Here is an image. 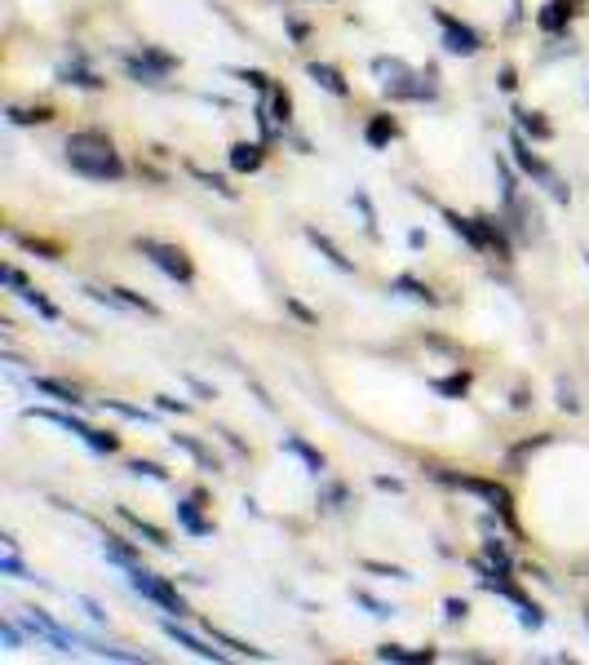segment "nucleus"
<instances>
[{"label":"nucleus","instance_id":"nucleus-1","mask_svg":"<svg viewBox=\"0 0 589 665\" xmlns=\"http://www.w3.org/2000/svg\"><path fill=\"white\" fill-rule=\"evenodd\" d=\"M67 165L89 182H120L124 178V160L116 151V142L98 129H80L67 138Z\"/></svg>","mask_w":589,"mask_h":665},{"label":"nucleus","instance_id":"nucleus-2","mask_svg":"<svg viewBox=\"0 0 589 665\" xmlns=\"http://www.w3.org/2000/svg\"><path fill=\"white\" fill-rule=\"evenodd\" d=\"M372 76L381 80V89H386L390 98H408V102H421V98H434V85L417 76L403 58H372Z\"/></svg>","mask_w":589,"mask_h":665},{"label":"nucleus","instance_id":"nucleus-3","mask_svg":"<svg viewBox=\"0 0 589 665\" xmlns=\"http://www.w3.org/2000/svg\"><path fill=\"white\" fill-rule=\"evenodd\" d=\"M510 156H514V165H519L532 182H541V187L550 191V196H554L558 204L572 200V191H567V187H563V178H558V173L532 151V142H527V133H523V129H514V133H510Z\"/></svg>","mask_w":589,"mask_h":665},{"label":"nucleus","instance_id":"nucleus-4","mask_svg":"<svg viewBox=\"0 0 589 665\" xmlns=\"http://www.w3.org/2000/svg\"><path fill=\"white\" fill-rule=\"evenodd\" d=\"M474 568H479V586L483 590H492V595H501L505 603H514V612H519V626H527V630H541L545 626V612L536 608V603L527 599L519 586H510V581H505V572H492L488 564H474Z\"/></svg>","mask_w":589,"mask_h":665},{"label":"nucleus","instance_id":"nucleus-5","mask_svg":"<svg viewBox=\"0 0 589 665\" xmlns=\"http://www.w3.org/2000/svg\"><path fill=\"white\" fill-rule=\"evenodd\" d=\"M138 253L155 266V271L169 275V280H178V284H191V280H195V266H191V258H186L178 244H164V240H151V235H142V240H138Z\"/></svg>","mask_w":589,"mask_h":665},{"label":"nucleus","instance_id":"nucleus-6","mask_svg":"<svg viewBox=\"0 0 589 665\" xmlns=\"http://www.w3.org/2000/svg\"><path fill=\"white\" fill-rule=\"evenodd\" d=\"M129 586L138 590L142 599H151V603H160L164 612H173V617H186V612H191V608H186V599L178 595V586H169V581L155 577V572H151V568H142V564H138V568H129Z\"/></svg>","mask_w":589,"mask_h":665},{"label":"nucleus","instance_id":"nucleus-7","mask_svg":"<svg viewBox=\"0 0 589 665\" xmlns=\"http://www.w3.org/2000/svg\"><path fill=\"white\" fill-rule=\"evenodd\" d=\"M439 484L483 497L488 506H496V515H501V519H510V510H514V506H510V493H505L501 484H492V479H474V475H452V470H439Z\"/></svg>","mask_w":589,"mask_h":665},{"label":"nucleus","instance_id":"nucleus-8","mask_svg":"<svg viewBox=\"0 0 589 665\" xmlns=\"http://www.w3.org/2000/svg\"><path fill=\"white\" fill-rule=\"evenodd\" d=\"M434 14V23L443 27V49H448V54H457V58H474L483 49V40H479V32H474V27H465L461 18H452L448 9H430Z\"/></svg>","mask_w":589,"mask_h":665},{"label":"nucleus","instance_id":"nucleus-9","mask_svg":"<svg viewBox=\"0 0 589 665\" xmlns=\"http://www.w3.org/2000/svg\"><path fill=\"white\" fill-rule=\"evenodd\" d=\"M18 621H23V626H27L31 634H36V639H45L54 652H71V648L80 643L76 634H67V630L58 626V621H49L40 608H18Z\"/></svg>","mask_w":589,"mask_h":665},{"label":"nucleus","instance_id":"nucleus-10","mask_svg":"<svg viewBox=\"0 0 589 665\" xmlns=\"http://www.w3.org/2000/svg\"><path fill=\"white\" fill-rule=\"evenodd\" d=\"M182 621V617H178ZM178 621H160V630L169 634L173 643H178V648H186V652H195V657L200 661H226V652H217V648H209V643L200 639V634L195 630H186V626H178Z\"/></svg>","mask_w":589,"mask_h":665},{"label":"nucleus","instance_id":"nucleus-11","mask_svg":"<svg viewBox=\"0 0 589 665\" xmlns=\"http://www.w3.org/2000/svg\"><path fill=\"white\" fill-rule=\"evenodd\" d=\"M266 165V142H235L231 147V169L235 173H257Z\"/></svg>","mask_w":589,"mask_h":665},{"label":"nucleus","instance_id":"nucleus-12","mask_svg":"<svg viewBox=\"0 0 589 665\" xmlns=\"http://www.w3.org/2000/svg\"><path fill=\"white\" fill-rule=\"evenodd\" d=\"M443 222H448L452 231L461 235L465 244H470V249H488V235H483V227H479V218H461V213H452V209H443Z\"/></svg>","mask_w":589,"mask_h":665},{"label":"nucleus","instance_id":"nucleus-13","mask_svg":"<svg viewBox=\"0 0 589 665\" xmlns=\"http://www.w3.org/2000/svg\"><path fill=\"white\" fill-rule=\"evenodd\" d=\"M572 14H576V5L572 0H550V5L541 9V14H536V27H541V32H563L567 23H572Z\"/></svg>","mask_w":589,"mask_h":665},{"label":"nucleus","instance_id":"nucleus-14","mask_svg":"<svg viewBox=\"0 0 589 665\" xmlns=\"http://www.w3.org/2000/svg\"><path fill=\"white\" fill-rule=\"evenodd\" d=\"M306 76L315 80L319 89H328L333 98H350V85H346V76H341L337 67H328V63H310V67H306Z\"/></svg>","mask_w":589,"mask_h":665},{"label":"nucleus","instance_id":"nucleus-15","mask_svg":"<svg viewBox=\"0 0 589 665\" xmlns=\"http://www.w3.org/2000/svg\"><path fill=\"white\" fill-rule=\"evenodd\" d=\"M514 129H523L532 142H550L554 138L550 120H545L541 111H527V107H514Z\"/></svg>","mask_w":589,"mask_h":665},{"label":"nucleus","instance_id":"nucleus-16","mask_svg":"<svg viewBox=\"0 0 589 665\" xmlns=\"http://www.w3.org/2000/svg\"><path fill=\"white\" fill-rule=\"evenodd\" d=\"M102 555H107V564H116V568H124V572L138 568V550H133L124 537H111V532L102 537Z\"/></svg>","mask_w":589,"mask_h":665},{"label":"nucleus","instance_id":"nucleus-17","mask_svg":"<svg viewBox=\"0 0 589 665\" xmlns=\"http://www.w3.org/2000/svg\"><path fill=\"white\" fill-rule=\"evenodd\" d=\"M58 85H71V89H102L107 80L93 76L85 63H67V67H58Z\"/></svg>","mask_w":589,"mask_h":665},{"label":"nucleus","instance_id":"nucleus-18","mask_svg":"<svg viewBox=\"0 0 589 665\" xmlns=\"http://www.w3.org/2000/svg\"><path fill=\"white\" fill-rule=\"evenodd\" d=\"M395 138H399V125H395V120H390V116H372V120H368V129H364V142H368L372 151L390 147V142H395Z\"/></svg>","mask_w":589,"mask_h":665},{"label":"nucleus","instance_id":"nucleus-19","mask_svg":"<svg viewBox=\"0 0 589 665\" xmlns=\"http://www.w3.org/2000/svg\"><path fill=\"white\" fill-rule=\"evenodd\" d=\"M31 386H36L40 395H54L58 404H71V408H80L85 399H80L76 386H67V382H58V377H31Z\"/></svg>","mask_w":589,"mask_h":665},{"label":"nucleus","instance_id":"nucleus-20","mask_svg":"<svg viewBox=\"0 0 589 665\" xmlns=\"http://www.w3.org/2000/svg\"><path fill=\"white\" fill-rule=\"evenodd\" d=\"M31 417H40V422H54V426H62V431H71L76 439H89V431H93L85 417H76V413H54V408H36Z\"/></svg>","mask_w":589,"mask_h":665},{"label":"nucleus","instance_id":"nucleus-21","mask_svg":"<svg viewBox=\"0 0 589 665\" xmlns=\"http://www.w3.org/2000/svg\"><path fill=\"white\" fill-rule=\"evenodd\" d=\"M306 240H310V244H315V249H319V253H324V258H328V262H333V266H337V271H346V275H350V271H355V262H350V258H346V253H341V249H337V244H333V235H324V231H315V227H310V231H306Z\"/></svg>","mask_w":589,"mask_h":665},{"label":"nucleus","instance_id":"nucleus-22","mask_svg":"<svg viewBox=\"0 0 589 665\" xmlns=\"http://www.w3.org/2000/svg\"><path fill=\"white\" fill-rule=\"evenodd\" d=\"M279 448H284V453H293V457H302L310 475H319V470H324V453H315V448H310L306 439H297V435H284V439H279Z\"/></svg>","mask_w":589,"mask_h":665},{"label":"nucleus","instance_id":"nucleus-23","mask_svg":"<svg viewBox=\"0 0 589 665\" xmlns=\"http://www.w3.org/2000/svg\"><path fill=\"white\" fill-rule=\"evenodd\" d=\"M178 524L191 532V537H209L213 524L200 515V501H178Z\"/></svg>","mask_w":589,"mask_h":665},{"label":"nucleus","instance_id":"nucleus-24","mask_svg":"<svg viewBox=\"0 0 589 665\" xmlns=\"http://www.w3.org/2000/svg\"><path fill=\"white\" fill-rule=\"evenodd\" d=\"M390 293H399V298H412V302H426V306H439V298L426 289L421 280H412V275H395L390 280Z\"/></svg>","mask_w":589,"mask_h":665},{"label":"nucleus","instance_id":"nucleus-25","mask_svg":"<svg viewBox=\"0 0 589 665\" xmlns=\"http://www.w3.org/2000/svg\"><path fill=\"white\" fill-rule=\"evenodd\" d=\"M120 519H124V524H129L133 532H142V537H147V541H151V546H160V550H169V537H164V528H155V524H151V519H142V515H133V510H129V506H120Z\"/></svg>","mask_w":589,"mask_h":665},{"label":"nucleus","instance_id":"nucleus-26","mask_svg":"<svg viewBox=\"0 0 589 665\" xmlns=\"http://www.w3.org/2000/svg\"><path fill=\"white\" fill-rule=\"evenodd\" d=\"M124 76L138 80V85H160L164 71H160V67H151L142 54H129V58H124Z\"/></svg>","mask_w":589,"mask_h":665},{"label":"nucleus","instance_id":"nucleus-27","mask_svg":"<svg viewBox=\"0 0 589 665\" xmlns=\"http://www.w3.org/2000/svg\"><path fill=\"white\" fill-rule=\"evenodd\" d=\"M377 661H399V665H417V661H434V652H412V648H403V643H381L377 648Z\"/></svg>","mask_w":589,"mask_h":665},{"label":"nucleus","instance_id":"nucleus-28","mask_svg":"<svg viewBox=\"0 0 589 665\" xmlns=\"http://www.w3.org/2000/svg\"><path fill=\"white\" fill-rule=\"evenodd\" d=\"M173 444H178L182 453H191L195 462H200V470H209V475H217V470H222V466H217V457L200 444V439H191V435H173Z\"/></svg>","mask_w":589,"mask_h":665},{"label":"nucleus","instance_id":"nucleus-29","mask_svg":"<svg viewBox=\"0 0 589 665\" xmlns=\"http://www.w3.org/2000/svg\"><path fill=\"white\" fill-rule=\"evenodd\" d=\"M5 116H9V125H49L54 107H9Z\"/></svg>","mask_w":589,"mask_h":665},{"label":"nucleus","instance_id":"nucleus-30","mask_svg":"<svg viewBox=\"0 0 589 665\" xmlns=\"http://www.w3.org/2000/svg\"><path fill=\"white\" fill-rule=\"evenodd\" d=\"M18 298H23V302L31 306V311H36V315H40V320H49V324H54V320H58V306H54V302H49V298H45V293H40V289H31V284H27V289H23V293H18Z\"/></svg>","mask_w":589,"mask_h":665},{"label":"nucleus","instance_id":"nucleus-31","mask_svg":"<svg viewBox=\"0 0 589 665\" xmlns=\"http://www.w3.org/2000/svg\"><path fill=\"white\" fill-rule=\"evenodd\" d=\"M209 634H213V643H226V648H231L235 657H253V661H266V652H262V648H253V643L235 639V634H226V630H209Z\"/></svg>","mask_w":589,"mask_h":665},{"label":"nucleus","instance_id":"nucleus-32","mask_svg":"<svg viewBox=\"0 0 589 665\" xmlns=\"http://www.w3.org/2000/svg\"><path fill=\"white\" fill-rule=\"evenodd\" d=\"M116 298L124 302V311H142V315H160V306H155L151 298H142V293L124 289V284H116Z\"/></svg>","mask_w":589,"mask_h":665},{"label":"nucleus","instance_id":"nucleus-33","mask_svg":"<svg viewBox=\"0 0 589 665\" xmlns=\"http://www.w3.org/2000/svg\"><path fill=\"white\" fill-rule=\"evenodd\" d=\"M0 572H5V577H14V581H36V577L27 572L23 559H18L14 546H5V555H0Z\"/></svg>","mask_w":589,"mask_h":665},{"label":"nucleus","instance_id":"nucleus-34","mask_svg":"<svg viewBox=\"0 0 589 665\" xmlns=\"http://www.w3.org/2000/svg\"><path fill=\"white\" fill-rule=\"evenodd\" d=\"M496 178H501V200H505V209H510V204L519 200V178H514V169L505 165V160H496Z\"/></svg>","mask_w":589,"mask_h":665},{"label":"nucleus","instance_id":"nucleus-35","mask_svg":"<svg viewBox=\"0 0 589 665\" xmlns=\"http://www.w3.org/2000/svg\"><path fill=\"white\" fill-rule=\"evenodd\" d=\"M231 76H235V80H248L257 94H271V89H275V80L266 76V71H257V67H231Z\"/></svg>","mask_w":589,"mask_h":665},{"label":"nucleus","instance_id":"nucleus-36","mask_svg":"<svg viewBox=\"0 0 589 665\" xmlns=\"http://www.w3.org/2000/svg\"><path fill=\"white\" fill-rule=\"evenodd\" d=\"M271 107H275V125L288 129V120H293V98H288V89H271Z\"/></svg>","mask_w":589,"mask_h":665},{"label":"nucleus","instance_id":"nucleus-37","mask_svg":"<svg viewBox=\"0 0 589 665\" xmlns=\"http://www.w3.org/2000/svg\"><path fill=\"white\" fill-rule=\"evenodd\" d=\"M191 178L195 182H204L209 191H217V196H226V200H235V187H226V178H217V173L209 169H200V165H191Z\"/></svg>","mask_w":589,"mask_h":665},{"label":"nucleus","instance_id":"nucleus-38","mask_svg":"<svg viewBox=\"0 0 589 665\" xmlns=\"http://www.w3.org/2000/svg\"><path fill=\"white\" fill-rule=\"evenodd\" d=\"M483 555H488V564H492V572H505V577H510V550L501 546V541H483Z\"/></svg>","mask_w":589,"mask_h":665},{"label":"nucleus","instance_id":"nucleus-39","mask_svg":"<svg viewBox=\"0 0 589 665\" xmlns=\"http://www.w3.org/2000/svg\"><path fill=\"white\" fill-rule=\"evenodd\" d=\"M85 444L93 448V453H120V435H116V431H98V426L89 431Z\"/></svg>","mask_w":589,"mask_h":665},{"label":"nucleus","instance_id":"nucleus-40","mask_svg":"<svg viewBox=\"0 0 589 665\" xmlns=\"http://www.w3.org/2000/svg\"><path fill=\"white\" fill-rule=\"evenodd\" d=\"M102 404L111 408V413H120V417H129V422H142V426H151L155 417L147 413V408H133V404H120V399H102Z\"/></svg>","mask_w":589,"mask_h":665},{"label":"nucleus","instance_id":"nucleus-41","mask_svg":"<svg viewBox=\"0 0 589 665\" xmlns=\"http://www.w3.org/2000/svg\"><path fill=\"white\" fill-rule=\"evenodd\" d=\"M434 391H439V395H452V399H461L465 391H470V377H465V373H457V377H439V382H434Z\"/></svg>","mask_w":589,"mask_h":665},{"label":"nucleus","instance_id":"nucleus-42","mask_svg":"<svg viewBox=\"0 0 589 665\" xmlns=\"http://www.w3.org/2000/svg\"><path fill=\"white\" fill-rule=\"evenodd\" d=\"M129 470H133V475H147V479H155V484H169V470H164L160 462H142V457H138V462H129Z\"/></svg>","mask_w":589,"mask_h":665},{"label":"nucleus","instance_id":"nucleus-43","mask_svg":"<svg viewBox=\"0 0 589 665\" xmlns=\"http://www.w3.org/2000/svg\"><path fill=\"white\" fill-rule=\"evenodd\" d=\"M142 58H147L151 67H160L164 76H169V71L178 67V58H173V54H164V49H151V45H142Z\"/></svg>","mask_w":589,"mask_h":665},{"label":"nucleus","instance_id":"nucleus-44","mask_svg":"<svg viewBox=\"0 0 589 665\" xmlns=\"http://www.w3.org/2000/svg\"><path fill=\"white\" fill-rule=\"evenodd\" d=\"M355 603H364L372 617H395V608H390V603H381V599H372L368 590H355Z\"/></svg>","mask_w":589,"mask_h":665},{"label":"nucleus","instance_id":"nucleus-45","mask_svg":"<svg viewBox=\"0 0 589 665\" xmlns=\"http://www.w3.org/2000/svg\"><path fill=\"white\" fill-rule=\"evenodd\" d=\"M355 204H359V213H364V227H368V235H377V213H372V200L364 196V191H355Z\"/></svg>","mask_w":589,"mask_h":665},{"label":"nucleus","instance_id":"nucleus-46","mask_svg":"<svg viewBox=\"0 0 589 665\" xmlns=\"http://www.w3.org/2000/svg\"><path fill=\"white\" fill-rule=\"evenodd\" d=\"M0 643H5L9 652H14V648H23V630H18L14 621H5V626H0Z\"/></svg>","mask_w":589,"mask_h":665},{"label":"nucleus","instance_id":"nucleus-47","mask_svg":"<svg viewBox=\"0 0 589 665\" xmlns=\"http://www.w3.org/2000/svg\"><path fill=\"white\" fill-rule=\"evenodd\" d=\"M155 408H160V413H186V399H173V395H155Z\"/></svg>","mask_w":589,"mask_h":665},{"label":"nucleus","instance_id":"nucleus-48","mask_svg":"<svg viewBox=\"0 0 589 665\" xmlns=\"http://www.w3.org/2000/svg\"><path fill=\"white\" fill-rule=\"evenodd\" d=\"M465 612H470V603H465V599H448V603H443V617H448V621H461Z\"/></svg>","mask_w":589,"mask_h":665},{"label":"nucleus","instance_id":"nucleus-49","mask_svg":"<svg viewBox=\"0 0 589 665\" xmlns=\"http://www.w3.org/2000/svg\"><path fill=\"white\" fill-rule=\"evenodd\" d=\"M364 568H368V572H381V577H399V581H408V572H403V568H386V564H372V559H368Z\"/></svg>","mask_w":589,"mask_h":665},{"label":"nucleus","instance_id":"nucleus-50","mask_svg":"<svg viewBox=\"0 0 589 665\" xmlns=\"http://www.w3.org/2000/svg\"><path fill=\"white\" fill-rule=\"evenodd\" d=\"M558 408H567V413H576V408H581V404H576V395L567 391V386H558Z\"/></svg>","mask_w":589,"mask_h":665},{"label":"nucleus","instance_id":"nucleus-51","mask_svg":"<svg viewBox=\"0 0 589 665\" xmlns=\"http://www.w3.org/2000/svg\"><path fill=\"white\" fill-rule=\"evenodd\" d=\"M288 311H293V315H297V320H306V324H315V311H306V306H302V302H293V298H288Z\"/></svg>","mask_w":589,"mask_h":665},{"label":"nucleus","instance_id":"nucleus-52","mask_svg":"<svg viewBox=\"0 0 589 665\" xmlns=\"http://www.w3.org/2000/svg\"><path fill=\"white\" fill-rule=\"evenodd\" d=\"M514 85H519V80H514V67H501V89H505V94H514Z\"/></svg>","mask_w":589,"mask_h":665},{"label":"nucleus","instance_id":"nucleus-53","mask_svg":"<svg viewBox=\"0 0 589 665\" xmlns=\"http://www.w3.org/2000/svg\"><path fill=\"white\" fill-rule=\"evenodd\" d=\"M377 488H381V493H403V484H399V479H386V475L377 479Z\"/></svg>","mask_w":589,"mask_h":665},{"label":"nucleus","instance_id":"nucleus-54","mask_svg":"<svg viewBox=\"0 0 589 665\" xmlns=\"http://www.w3.org/2000/svg\"><path fill=\"white\" fill-rule=\"evenodd\" d=\"M80 603H85V612H89L93 621H107V612H102V608H98V603H93V599H80Z\"/></svg>","mask_w":589,"mask_h":665},{"label":"nucleus","instance_id":"nucleus-55","mask_svg":"<svg viewBox=\"0 0 589 665\" xmlns=\"http://www.w3.org/2000/svg\"><path fill=\"white\" fill-rule=\"evenodd\" d=\"M585 626H589V608H585Z\"/></svg>","mask_w":589,"mask_h":665},{"label":"nucleus","instance_id":"nucleus-56","mask_svg":"<svg viewBox=\"0 0 589 665\" xmlns=\"http://www.w3.org/2000/svg\"><path fill=\"white\" fill-rule=\"evenodd\" d=\"M585 266H589V253H585Z\"/></svg>","mask_w":589,"mask_h":665}]
</instances>
